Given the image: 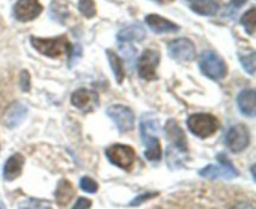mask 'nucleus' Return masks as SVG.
<instances>
[{
	"label": "nucleus",
	"mask_w": 256,
	"mask_h": 209,
	"mask_svg": "<svg viewBox=\"0 0 256 209\" xmlns=\"http://www.w3.org/2000/svg\"><path fill=\"white\" fill-rule=\"evenodd\" d=\"M106 158L112 165H116L118 168L124 170H130L136 160L135 150L129 145L124 144H114L110 145L105 152Z\"/></svg>",
	"instance_id": "obj_4"
},
{
	"label": "nucleus",
	"mask_w": 256,
	"mask_h": 209,
	"mask_svg": "<svg viewBox=\"0 0 256 209\" xmlns=\"http://www.w3.org/2000/svg\"><path fill=\"white\" fill-rule=\"evenodd\" d=\"M159 123L152 118V115H144L140 122V134H142V144L145 145V157L150 162H158L162 158V147H160Z\"/></svg>",
	"instance_id": "obj_1"
},
{
	"label": "nucleus",
	"mask_w": 256,
	"mask_h": 209,
	"mask_svg": "<svg viewBox=\"0 0 256 209\" xmlns=\"http://www.w3.org/2000/svg\"><path fill=\"white\" fill-rule=\"evenodd\" d=\"M169 54L180 62H192L196 57V49L192 40L180 38L172 40L169 44Z\"/></svg>",
	"instance_id": "obj_10"
},
{
	"label": "nucleus",
	"mask_w": 256,
	"mask_h": 209,
	"mask_svg": "<svg viewBox=\"0 0 256 209\" xmlns=\"http://www.w3.org/2000/svg\"><path fill=\"white\" fill-rule=\"evenodd\" d=\"M26 112L28 108L24 104H22V103L14 102L12 104H10L4 114L5 125H8L9 128L16 127L24 119L25 115H26Z\"/></svg>",
	"instance_id": "obj_16"
},
{
	"label": "nucleus",
	"mask_w": 256,
	"mask_h": 209,
	"mask_svg": "<svg viewBox=\"0 0 256 209\" xmlns=\"http://www.w3.org/2000/svg\"><path fill=\"white\" fill-rule=\"evenodd\" d=\"M238 107H239L240 112L244 115H246V117H255V90H242V92L238 95Z\"/></svg>",
	"instance_id": "obj_17"
},
{
	"label": "nucleus",
	"mask_w": 256,
	"mask_h": 209,
	"mask_svg": "<svg viewBox=\"0 0 256 209\" xmlns=\"http://www.w3.org/2000/svg\"><path fill=\"white\" fill-rule=\"evenodd\" d=\"M165 135L169 139V142L176 148L180 152H186L188 150V143H186V135H185L184 130L180 128L175 120L170 119L168 120L165 124Z\"/></svg>",
	"instance_id": "obj_12"
},
{
	"label": "nucleus",
	"mask_w": 256,
	"mask_h": 209,
	"mask_svg": "<svg viewBox=\"0 0 256 209\" xmlns=\"http://www.w3.org/2000/svg\"><path fill=\"white\" fill-rule=\"evenodd\" d=\"M145 22L149 25L150 29L154 33H158V34H162V33H174L180 29L179 25L170 22V20L165 19V18L160 17V15H148V17L145 18Z\"/></svg>",
	"instance_id": "obj_15"
},
{
	"label": "nucleus",
	"mask_w": 256,
	"mask_h": 209,
	"mask_svg": "<svg viewBox=\"0 0 256 209\" xmlns=\"http://www.w3.org/2000/svg\"><path fill=\"white\" fill-rule=\"evenodd\" d=\"M158 3H160V4H165V3H172V0H156Z\"/></svg>",
	"instance_id": "obj_32"
},
{
	"label": "nucleus",
	"mask_w": 256,
	"mask_h": 209,
	"mask_svg": "<svg viewBox=\"0 0 256 209\" xmlns=\"http://www.w3.org/2000/svg\"><path fill=\"white\" fill-rule=\"evenodd\" d=\"M190 8L204 17L215 15L220 9L219 0H190Z\"/></svg>",
	"instance_id": "obj_18"
},
{
	"label": "nucleus",
	"mask_w": 256,
	"mask_h": 209,
	"mask_svg": "<svg viewBox=\"0 0 256 209\" xmlns=\"http://www.w3.org/2000/svg\"><path fill=\"white\" fill-rule=\"evenodd\" d=\"M78 8H79V12L86 18H92L96 15V7H95L94 0H80Z\"/></svg>",
	"instance_id": "obj_24"
},
{
	"label": "nucleus",
	"mask_w": 256,
	"mask_h": 209,
	"mask_svg": "<svg viewBox=\"0 0 256 209\" xmlns=\"http://www.w3.org/2000/svg\"><path fill=\"white\" fill-rule=\"evenodd\" d=\"M42 7L39 0H18L14 5V18L19 22H30L42 14Z\"/></svg>",
	"instance_id": "obj_11"
},
{
	"label": "nucleus",
	"mask_w": 256,
	"mask_h": 209,
	"mask_svg": "<svg viewBox=\"0 0 256 209\" xmlns=\"http://www.w3.org/2000/svg\"><path fill=\"white\" fill-rule=\"evenodd\" d=\"M72 104L78 109L90 110L98 104V95L88 89H78L72 93Z\"/></svg>",
	"instance_id": "obj_14"
},
{
	"label": "nucleus",
	"mask_w": 256,
	"mask_h": 209,
	"mask_svg": "<svg viewBox=\"0 0 256 209\" xmlns=\"http://www.w3.org/2000/svg\"><path fill=\"white\" fill-rule=\"evenodd\" d=\"M80 188L88 193H95L98 190V183L90 177H82L80 180Z\"/></svg>",
	"instance_id": "obj_26"
},
{
	"label": "nucleus",
	"mask_w": 256,
	"mask_h": 209,
	"mask_svg": "<svg viewBox=\"0 0 256 209\" xmlns=\"http://www.w3.org/2000/svg\"><path fill=\"white\" fill-rule=\"evenodd\" d=\"M145 35H146V33L142 25H130V27L125 28L118 33V40L122 43L142 42L145 39Z\"/></svg>",
	"instance_id": "obj_20"
},
{
	"label": "nucleus",
	"mask_w": 256,
	"mask_h": 209,
	"mask_svg": "<svg viewBox=\"0 0 256 209\" xmlns=\"http://www.w3.org/2000/svg\"><path fill=\"white\" fill-rule=\"evenodd\" d=\"M200 69L202 74L212 80H220L226 75L228 68L224 60L212 52H204L200 57Z\"/></svg>",
	"instance_id": "obj_5"
},
{
	"label": "nucleus",
	"mask_w": 256,
	"mask_h": 209,
	"mask_svg": "<svg viewBox=\"0 0 256 209\" xmlns=\"http://www.w3.org/2000/svg\"><path fill=\"white\" fill-rule=\"evenodd\" d=\"M158 193L156 192H148V193H142V194H140L139 197H136L135 199L132 200V203H130V205L132 207H135V205H140L142 203L146 202V200L152 199V198L156 197Z\"/></svg>",
	"instance_id": "obj_27"
},
{
	"label": "nucleus",
	"mask_w": 256,
	"mask_h": 209,
	"mask_svg": "<svg viewBox=\"0 0 256 209\" xmlns=\"http://www.w3.org/2000/svg\"><path fill=\"white\" fill-rule=\"evenodd\" d=\"M24 157L20 153H15L12 157L8 158V160L4 164V169H2V177L8 182L16 179L20 174H22V167H24Z\"/></svg>",
	"instance_id": "obj_13"
},
{
	"label": "nucleus",
	"mask_w": 256,
	"mask_h": 209,
	"mask_svg": "<svg viewBox=\"0 0 256 209\" xmlns=\"http://www.w3.org/2000/svg\"><path fill=\"white\" fill-rule=\"evenodd\" d=\"M240 22H242V27L246 29V32L249 33L250 35L254 34L255 28H256V10H255V8H252L249 12L245 13V14L242 15V20H240Z\"/></svg>",
	"instance_id": "obj_22"
},
{
	"label": "nucleus",
	"mask_w": 256,
	"mask_h": 209,
	"mask_svg": "<svg viewBox=\"0 0 256 209\" xmlns=\"http://www.w3.org/2000/svg\"><path fill=\"white\" fill-rule=\"evenodd\" d=\"M106 57L109 59L110 67H112V73H114V77L116 79V82L119 84H122L124 82L125 78V72H124V65H122V59L119 58V55L116 53H114L112 50H106Z\"/></svg>",
	"instance_id": "obj_21"
},
{
	"label": "nucleus",
	"mask_w": 256,
	"mask_h": 209,
	"mask_svg": "<svg viewBox=\"0 0 256 209\" xmlns=\"http://www.w3.org/2000/svg\"><path fill=\"white\" fill-rule=\"evenodd\" d=\"M160 62V53L158 50L146 49L138 60V73L145 80H155L158 78L156 68Z\"/></svg>",
	"instance_id": "obj_8"
},
{
	"label": "nucleus",
	"mask_w": 256,
	"mask_h": 209,
	"mask_svg": "<svg viewBox=\"0 0 256 209\" xmlns=\"http://www.w3.org/2000/svg\"><path fill=\"white\" fill-rule=\"evenodd\" d=\"M232 209H254V207L248 202H239L232 207Z\"/></svg>",
	"instance_id": "obj_30"
},
{
	"label": "nucleus",
	"mask_w": 256,
	"mask_h": 209,
	"mask_svg": "<svg viewBox=\"0 0 256 209\" xmlns=\"http://www.w3.org/2000/svg\"><path fill=\"white\" fill-rule=\"evenodd\" d=\"M232 5H234V7L240 8V7H242L245 3H246V0H232Z\"/></svg>",
	"instance_id": "obj_31"
},
{
	"label": "nucleus",
	"mask_w": 256,
	"mask_h": 209,
	"mask_svg": "<svg viewBox=\"0 0 256 209\" xmlns=\"http://www.w3.org/2000/svg\"><path fill=\"white\" fill-rule=\"evenodd\" d=\"M228 148L234 153H240L248 148L250 143L249 129L244 124H236L232 127L225 138Z\"/></svg>",
	"instance_id": "obj_9"
},
{
	"label": "nucleus",
	"mask_w": 256,
	"mask_h": 209,
	"mask_svg": "<svg viewBox=\"0 0 256 209\" xmlns=\"http://www.w3.org/2000/svg\"><path fill=\"white\" fill-rule=\"evenodd\" d=\"M240 63H242V68L246 70L249 74H254L255 73V53L250 52L249 54H239Z\"/></svg>",
	"instance_id": "obj_25"
},
{
	"label": "nucleus",
	"mask_w": 256,
	"mask_h": 209,
	"mask_svg": "<svg viewBox=\"0 0 256 209\" xmlns=\"http://www.w3.org/2000/svg\"><path fill=\"white\" fill-rule=\"evenodd\" d=\"M20 87L22 92H29L30 90V74L28 70H22L20 74Z\"/></svg>",
	"instance_id": "obj_28"
},
{
	"label": "nucleus",
	"mask_w": 256,
	"mask_h": 209,
	"mask_svg": "<svg viewBox=\"0 0 256 209\" xmlns=\"http://www.w3.org/2000/svg\"><path fill=\"white\" fill-rule=\"evenodd\" d=\"M32 48L40 54L49 58H56L62 54H72V47L68 40L66 35H60L56 38H30Z\"/></svg>",
	"instance_id": "obj_2"
},
{
	"label": "nucleus",
	"mask_w": 256,
	"mask_h": 209,
	"mask_svg": "<svg viewBox=\"0 0 256 209\" xmlns=\"http://www.w3.org/2000/svg\"><path fill=\"white\" fill-rule=\"evenodd\" d=\"M106 114L112 118L120 133H128L134 129L135 117L130 108L120 104L110 105L106 110Z\"/></svg>",
	"instance_id": "obj_7"
},
{
	"label": "nucleus",
	"mask_w": 256,
	"mask_h": 209,
	"mask_svg": "<svg viewBox=\"0 0 256 209\" xmlns=\"http://www.w3.org/2000/svg\"><path fill=\"white\" fill-rule=\"evenodd\" d=\"M75 195L74 185L66 179H62L55 189V199L59 205H68Z\"/></svg>",
	"instance_id": "obj_19"
},
{
	"label": "nucleus",
	"mask_w": 256,
	"mask_h": 209,
	"mask_svg": "<svg viewBox=\"0 0 256 209\" xmlns=\"http://www.w3.org/2000/svg\"><path fill=\"white\" fill-rule=\"evenodd\" d=\"M19 209H52V204L46 200L28 198L19 204Z\"/></svg>",
	"instance_id": "obj_23"
},
{
	"label": "nucleus",
	"mask_w": 256,
	"mask_h": 209,
	"mask_svg": "<svg viewBox=\"0 0 256 209\" xmlns=\"http://www.w3.org/2000/svg\"><path fill=\"white\" fill-rule=\"evenodd\" d=\"M188 128L194 135L205 139L216 133V130L219 129V120L212 114L198 113L190 115L188 119Z\"/></svg>",
	"instance_id": "obj_3"
},
{
	"label": "nucleus",
	"mask_w": 256,
	"mask_h": 209,
	"mask_svg": "<svg viewBox=\"0 0 256 209\" xmlns=\"http://www.w3.org/2000/svg\"><path fill=\"white\" fill-rule=\"evenodd\" d=\"M90 207H92V200L86 198H78L72 209H90Z\"/></svg>",
	"instance_id": "obj_29"
},
{
	"label": "nucleus",
	"mask_w": 256,
	"mask_h": 209,
	"mask_svg": "<svg viewBox=\"0 0 256 209\" xmlns=\"http://www.w3.org/2000/svg\"><path fill=\"white\" fill-rule=\"evenodd\" d=\"M218 160L220 162L219 165H208L200 170L199 174L208 179H234L239 175L236 168L224 154L218 155Z\"/></svg>",
	"instance_id": "obj_6"
}]
</instances>
